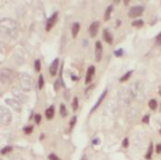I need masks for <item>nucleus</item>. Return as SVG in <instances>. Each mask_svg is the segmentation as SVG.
Masks as SVG:
<instances>
[{
  "instance_id": "ea45409f",
  "label": "nucleus",
  "mask_w": 161,
  "mask_h": 160,
  "mask_svg": "<svg viewBox=\"0 0 161 160\" xmlns=\"http://www.w3.org/2000/svg\"><path fill=\"white\" fill-rule=\"evenodd\" d=\"M44 134H42V135H41V137H40V140H42V139H43V138H44Z\"/></svg>"
},
{
  "instance_id": "f257e3e1",
  "label": "nucleus",
  "mask_w": 161,
  "mask_h": 160,
  "mask_svg": "<svg viewBox=\"0 0 161 160\" xmlns=\"http://www.w3.org/2000/svg\"><path fill=\"white\" fill-rule=\"evenodd\" d=\"M20 87L24 91H30L33 89V79L28 74L21 73L20 75Z\"/></svg>"
},
{
  "instance_id": "c756f323",
  "label": "nucleus",
  "mask_w": 161,
  "mask_h": 160,
  "mask_svg": "<svg viewBox=\"0 0 161 160\" xmlns=\"http://www.w3.org/2000/svg\"><path fill=\"white\" fill-rule=\"evenodd\" d=\"M76 121H77V117H76V116H72V118L71 119V123H70V127H71V130L74 127V125L76 124Z\"/></svg>"
},
{
  "instance_id": "72a5a7b5",
  "label": "nucleus",
  "mask_w": 161,
  "mask_h": 160,
  "mask_svg": "<svg viewBox=\"0 0 161 160\" xmlns=\"http://www.w3.org/2000/svg\"><path fill=\"white\" fill-rule=\"evenodd\" d=\"M122 145L124 147H127L128 145H129V141H128L127 138H125L124 140H123V142H122Z\"/></svg>"
},
{
  "instance_id": "7ed1b4c3",
  "label": "nucleus",
  "mask_w": 161,
  "mask_h": 160,
  "mask_svg": "<svg viewBox=\"0 0 161 160\" xmlns=\"http://www.w3.org/2000/svg\"><path fill=\"white\" fill-rule=\"evenodd\" d=\"M131 93L137 100H143L144 97V88L140 82H135L131 87Z\"/></svg>"
},
{
  "instance_id": "a878e982",
  "label": "nucleus",
  "mask_w": 161,
  "mask_h": 160,
  "mask_svg": "<svg viewBox=\"0 0 161 160\" xmlns=\"http://www.w3.org/2000/svg\"><path fill=\"white\" fill-rule=\"evenodd\" d=\"M34 68L36 70V72H40L41 70V62L39 60H35L34 61Z\"/></svg>"
},
{
  "instance_id": "c9c22d12",
  "label": "nucleus",
  "mask_w": 161,
  "mask_h": 160,
  "mask_svg": "<svg viewBox=\"0 0 161 160\" xmlns=\"http://www.w3.org/2000/svg\"><path fill=\"white\" fill-rule=\"evenodd\" d=\"M157 153L158 154L161 153V144H158L157 145Z\"/></svg>"
},
{
  "instance_id": "4c0bfd02",
  "label": "nucleus",
  "mask_w": 161,
  "mask_h": 160,
  "mask_svg": "<svg viewBox=\"0 0 161 160\" xmlns=\"http://www.w3.org/2000/svg\"><path fill=\"white\" fill-rule=\"evenodd\" d=\"M71 79L72 80H77V77H75V75H71Z\"/></svg>"
},
{
  "instance_id": "4be33fe9",
  "label": "nucleus",
  "mask_w": 161,
  "mask_h": 160,
  "mask_svg": "<svg viewBox=\"0 0 161 160\" xmlns=\"http://www.w3.org/2000/svg\"><path fill=\"white\" fill-rule=\"evenodd\" d=\"M59 113H60L61 116H63V117H65V116H67L68 111H67V109H66V107H65V105H64V104H61V105H60Z\"/></svg>"
},
{
  "instance_id": "58836bf2",
  "label": "nucleus",
  "mask_w": 161,
  "mask_h": 160,
  "mask_svg": "<svg viewBox=\"0 0 161 160\" xmlns=\"http://www.w3.org/2000/svg\"><path fill=\"white\" fill-rule=\"evenodd\" d=\"M80 160H88V159H87V157H86V156H83V157H82V158H81Z\"/></svg>"
},
{
  "instance_id": "aec40b11",
  "label": "nucleus",
  "mask_w": 161,
  "mask_h": 160,
  "mask_svg": "<svg viewBox=\"0 0 161 160\" xmlns=\"http://www.w3.org/2000/svg\"><path fill=\"white\" fill-rule=\"evenodd\" d=\"M152 154H153V143H151L150 144H149V147H148L147 154L145 155V158H146V159H151Z\"/></svg>"
},
{
  "instance_id": "9b49d317",
  "label": "nucleus",
  "mask_w": 161,
  "mask_h": 160,
  "mask_svg": "<svg viewBox=\"0 0 161 160\" xmlns=\"http://www.w3.org/2000/svg\"><path fill=\"white\" fill-rule=\"evenodd\" d=\"M98 28H99V22L98 21H94L90 25L89 27V33H90L91 37H94L98 32Z\"/></svg>"
},
{
  "instance_id": "473e14b6",
  "label": "nucleus",
  "mask_w": 161,
  "mask_h": 160,
  "mask_svg": "<svg viewBox=\"0 0 161 160\" xmlns=\"http://www.w3.org/2000/svg\"><path fill=\"white\" fill-rule=\"evenodd\" d=\"M149 118H150V116H148V115L147 116H144V117H143V122L148 124V123H149Z\"/></svg>"
},
{
  "instance_id": "7c9ffc66",
  "label": "nucleus",
  "mask_w": 161,
  "mask_h": 160,
  "mask_svg": "<svg viewBox=\"0 0 161 160\" xmlns=\"http://www.w3.org/2000/svg\"><path fill=\"white\" fill-rule=\"evenodd\" d=\"M41 119H42V116H41V115L37 114V115H35V116H34V120H35L36 124H40Z\"/></svg>"
},
{
  "instance_id": "2eb2a0df",
  "label": "nucleus",
  "mask_w": 161,
  "mask_h": 160,
  "mask_svg": "<svg viewBox=\"0 0 161 160\" xmlns=\"http://www.w3.org/2000/svg\"><path fill=\"white\" fill-rule=\"evenodd\" d=\"M80 31V23L79 22H74L72 24V28H71V34H72V37L76 38L78 35V33Z\"/></svg>"
},
{
  "instance_id": "6e6552de",
  "label": "nucleus",
  "mask_w": 161,
  "mask_h": 160,
  "mask_svg": "<svg viewBox=\"0 0 161 160\" xmlns=\"http://www.w3.org/2000/svg\"><path fill=\"white\" fill-rule=\"evenodd\" d=\"M6 103L8 104L9 106H11L16 112L20 113L21 111V106H20V103L18 101L14 99H7L6 100Z\"/></svg>"
},
{
  "instance_id": "e433bc0d",
  "label": "nucleus",
  "mask_w": 161,
  "mask_h": 160,
  "mask_svg": "<svg viewBox=\"0 0 161 160\" xmlns=\"http://www.w3.org/2000/svg\"><path fill=\"white\" fill-rule=\"evenodd\" d=\"M99 142H100V141H99V139H94V140L93 141V144H98V143H99Z\"/></svg>"
},
{
  "instance_id": "cd10ccee",
  "label": "nucleus",
  "mask_w": 161,
  "mask_h": 160,
  "mask_svg": "<svg viewBox=\"0 0 161 160\" xmlns=\"http://www.w3.org/2000/svg\"><path fill=\"white\" fill-rule=\"evenodd\" d=\"M33 130H34V127H33V126L25 127V128L23 129V131H24L25 133H26V134H30V133L32 132Z\"/></svg>"
},
{
  "instance_id": "f3484780",
  "label": "nucleus",
  "mask_w": 161,
  "mask_h": 160,
  "mask_svg": "<svg viewBox=\"0 0 161 160\" xmlns=\"http://www.w3.org/2000/svg\"><path fill=\"white\" fill-rule=\"evenodd\" d=\"M133 73V71L131 70V71H129V72H127L126 74H125L124 75H122L121 78H120V81L121 82H124V81H126V80H128V79L130 78V76L131 75V74Z\"/></svg>"
},
{
  "instance_id": "f03ea898",
  "label": "nucleus",
  "mask_w": 161,
  "mask_h": 160,
  "mask_svg": "<svg viewBox=\"0 0 161 160\" xmlns=\"http://www.w3.org/2000/svg\"><path fill=\"white\" fill-rule=\"evenodd\" d=\"M0 119H1V124L5 126L9 125L12 120V114L5 106L0 107Z\"/></svg>"
},
{
  "instance_id": "393cba45",
  "label": "nucleus",
  "mask_w": 161,
  "mask_h": 160,
  "mask_svg": "<svg viewBox=\"0 0 161 160\" xmlns=\"http://www.w3.org/2000/svg\"><path fill=\"white\" fill-rule=\"evenodd\" d=\"M78 107H79V102H78V98L77 97H75L72 101V109L73 111H76L78 109Z\"/></svg>"
},
{
  "instance_id": "bb28decb",
  "label": "nucleus",
  "mask_w": 161,
  "mask_h": 160,
  "mask_svg": "<svg viewBox=\"0 0 161 160\" xmlns=\"http://www.w3.org/2000/svg\"><path fill=\"white\" fill-rule=\"evenodd\" d=\"M12 150H13V148L11 146H6L5 148H3V149L1 150V154H2V155H5V154L8 153V152H11Z\"/></svg>"
},
{
  "instance_id": "6ab92c4d",
  "label": "nucleus",
  "mask_w": 161,
  "mask_h": 160,
  "mask_svg": "<svg viewBox=\"0 0 161 160\" xmlns=\"http://www.w3.org/2000/svg\"><path fill=\"white\" fill-rule=\"evenodd\" d=\"M13 94L16 96V97H18V98H20V99L22 100V102H25V101H26V97H25V95L21 94V93H20V91H18L17 89H14Z\"/></svg>"
},
{
  "instance_id": "a19ab883",
  "label": "nucleus",
  "mask_w": 161,
  "mask_h": 160,
  "mask_svg": "<svg viewBox=\"0 0 161 160\" xmlns=\"http://www.w3.org/2000/svg\"><path fill=\"white\" fill-rule=\"evenodd\" d=\"M159 132H160V134H161V129H160V130H159Z\"/></svg>"
},
{
  "instance_id": "c85d7f7f",
  "label": "nucleus",
  "mask_w": 161,
  "mask_h": 160,
  "mask_svg": "<svg viewBox=\"0 0 161 160\" xmlns=\"http://www.w3.org/2000/svg\"><path fill=\"white\" fill-rule=\"evenodd\" d=\"M115 56L116 57H121L122 54H123V49L122 48H120V49H117V50H115Z\"/></svg>"
},
{
  "instance_id": "5701e85b",
  "label": "nucleus",
  "mask_w": 161,
  "mask_h": 160,
  "mask_svg": "<svg viewBox=\"0 0 161 160\" xmlns=\"http://www.w3.org/2000/svg\"><path fill=\"white\" fill-rule=\"evenodd\" d=\"M143 24H144V21L142 20H134V21H132V23H131V25L132 26H134V27H141V26H143Z\"/></svg>"
},
{
  "instance_id": "0eeeda50",
  "label": "nucleus",
  "mask_w": 161,
  "mask_h": 160,
  "mask_svg": "<svg viewBox=\"0 0 161 160\" xmlns=\"http://www.w3.org/2000/svg\"><path fill=\"white\" fill-rule=\"evenodd\" d=\"M57 16H58V13H57V12H55V13H53V15L47 20L46 24H45V30H46V32H49V31L52 29V27L56 24L57 20Z\"/></svg>"
},
{
  "instance_id": "1a4fd4ad",
  "label": "nucleus",
  "mask_w": 161,
  "mask_h": 160,
  "mask_svg": "<svg viewBox=\"0 0 161 160\" xmlns=\"http://www.w3.org/2000/svg\"><path fill=\"white\" fill-rule=\"evenodd\" d=\"M102 52H103V48H102L101 42L100 41H97V42L95 43V53H94L95 61H101V59H102Z\"/></svg>"
},
{
  "instance_id": "f704fd0d",
  "label": "nucleus",
  "mask_w": 161,
  "mask_h": 160,
  "mask_svg": "<svg viewBox=\"0 0 161 160\" xmlns=\"http://www.w3.org/2000/svg\"><path fill=\"white\" fill-rule=\"evenodd\" d=\"M58 89H59V80L57 79L55 82V90H57Z\"/></svg>"
},
{
  "instance_id": "9d476101",
  "label": "nucleus",
  "mask_w": 161,
  "mask_h": 160,
  "mask_svg": "<svg viewBox=\"0 0 161 160\" xmlns=\"http://www.w3.org/2000/svg\"><path fill=\"white\" fill-rule=\"evenodd\" d=\"M58 61H59L58 58L55 59L53 62L51 63L50 67H49V73H50V75L52 76H56V75H57V69H58Z\"/></svg>"
},
{
  "instance_id": "f8f14e48",
  "label": "nucleus",
  "mask_w": 161,
  "mask_h": 160,
  "mask_svg": "<svg viewBox=\"0 0 161 160\" xmlns=\"http://www.w3.org/2000/svg\"><path fill=\"white\" fill-rule=\"evenodd\" d=\"M94 72H95L94 66H90V67L87 69L86 77H85V84H86V85L89 84V83L92 81V78H93V76H94Z\"/></svg>"
},
{
  "instance_id": "20e7f679",
  "label": "nucleus",
  "mask_w": 161,
  "mask_h": 160,
  "mask_svg": "<svg viewBox=\"0 0 161 160\" xmlns=\"http://www.w3.org/2000/svg\"><path fill=\"white\" fill-rule=\"evenodd\" d=\"M1 28L2 30H5L7 33H12L16 31L17 24L14 20L10 19H3L1 20Z\"/></svg>"
},
{
  "instance_id": "a211bd4d",
  "label": "nucleus",
  "mask_w": 161,
  "mask_h": 160,
  "mask_svg": "<svg viewBox=\"0 0 161 160\" xmlns=\"http://www.w3.org/2000/svg\"><path fill=\"white\" fill-rule=\"evenodd\" d=\"M112 9H113V7H112V6H109V7L107 8L106 13H105V20H108L110 19V14H111Z\"/></svg>"
},
{
  "instance_id": "79ce46f5",
  "label": "nucleus",
  "mask_w": 161,
  "mask_h": 160,
  "mask_svg": "<svg viewBox=\"0 0 161 160\" xmlns=\"http://www.w3.org/2000/svg\"><path fill=\"white\" fill-rule=\"evenodd\" d=\"M160 36H161V34H160Z\"/></svg>"
},
{
  "instance_id": "2f4dec72",
  "label": "nucleus",
  "mask_w": 161,
  "mask_h": 160,
  "mask_svg": "<svg viewBox=\"0 0 161 160\" xmlns=\"http://www.w3.org/2000/svg\"><path fill=\"white\" fill-rule=\"evenodd\" d=\"M48 159H49V160H60V158H59V157H57L56 155L51 154V155H49V156H48Z\"/></svg>"
},
{
  "instance_id": "423d86ee",
  "label": "nucleus",
  "mask_w": 161,
  "mask_h": 160,
  "mask_svg": "<svg viewBox=\"0 0 161 160\" xmlns=\"http://www.w3.org/2000/svg\"><path fill=\"white\" fill-rule=\"evenodd\" d=\"M143 12H144V7L142 6H134V7H131L130 8L128 15L131 18H135L138 17V16H141Z\"/></svg>"
},
{
  "instance_id": "39448f33",
  "label": "nucleus",
  "mask_w": 161,
  "mask_h": 160,
  "mask_svg": "<svg viewBox=\"0 0 161 160\" xmlns=\"http://www.w3.org/2000/svg\"><path fill=\"white\" fill-rule=\"evenodd\" d=\"M13 80V74L8 69H2L1 71V82L2 84H7Z\"/></svg>"
},
{
  "instance_id": "dca6fc26",
  "label": "nucleus",
  "mask_w": 161,
  "mask_h": 160,
  "mask_svg": "<svg viewBox=\"0 0 161 160\" xmlns=\"http://www.w3.org/2000/svg\"><path fill=\"white\" fill-rule=\"evenodd\" d=\"M45 116H46V118L48 120H50L53 118V116H54V107L53 106H50L48 109H46V111H45Z\"/></svg>"
},
{
  "instance_id": "412c9836",
  "label": "nucleus",
  "mask_w": 161,
  "mask_h": 160,
  "mask_svg": "<svg viewBox=\"0 0 161 160\" xmlns=\"http://www.w3.org/2000/svg\"><path fill=\"white\" fill-rule=\"evenodd\" d=\"M148 105H149V107H150V109L155 110V109H157V107H158V102H157V101H156V100L152 99V100H150V101H149Z\"/></svg>"
},
{
  "instance_id": "ddd939ff",
  "label": "nucleus",
  "mask_w": 161,
  "mask_h": 160,
  "mask_svg": "<svg viewBox=\"0 0 161 160\" xmlns=\"http://www.w3.org/2000/svg\"><path fill=\"white\" fill-rule=\"evenodd\" d=\"M107 89H106V90H104V92L102 93L100 95V97H99V99H98V101L96 102V103L94 104V106H93V108L91 109V113H93L94 111V110H96L97 109V107L99 105H100V103L102 102V101L105 99V97H106V95H107Z\"/></svg>"
},
{
  "instance_id": "4468645a",
  "label": "nucleus",
  "mask_w": 161,
  "mask_h": 160,
  "mask_svg": "<svg viewBox=\"0 0 161 160\" xmlns=\"http://www.w3.org/2000/svg\"><path fill=\"white\" fill-rule=\"evenodd\" d=\"M103 38L105 39V41L107 42V43H108V44H112L113 43V37H112V34L108 32V31L106 29V30H104V32H103Z\"/></svg>"
},
{
  "instance_id": "b1692460",
  "label": "nucleus",
  "mask_w": 161,
  "mask_h": 160,
  "mask_svg": "<svg viewBox=\"0 0 161 160\" xmlns=\"http://www.w3.org/2000/svg\"><path fill=\"white\" fill-rule=\"evenodd\" d=\"M43 86H44V76L43 75H39V79H38V88L39 89H43Z\"/></svg>"
}]
</instances>
